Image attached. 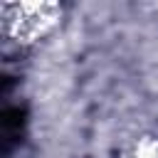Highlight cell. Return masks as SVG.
Returning <instances> with one entry per match:
<instances>
[{
	"instance_id": "obj_1",
	"label": "cell",
	"mask_w": 158,
	"mask_h": 158,
	"mask_svg": "<svg viewBox=\"0 0 158 158\" xmlns=\"http://www.w3.org/2000/svg\"><path fill=\"white\" fill-rule=\"evenodd\" d=\"M25 116L27 114L22 106H10L2 111V153L5 156L17 146L22 128H25Z\"/></svg>"
}]
</instances>
